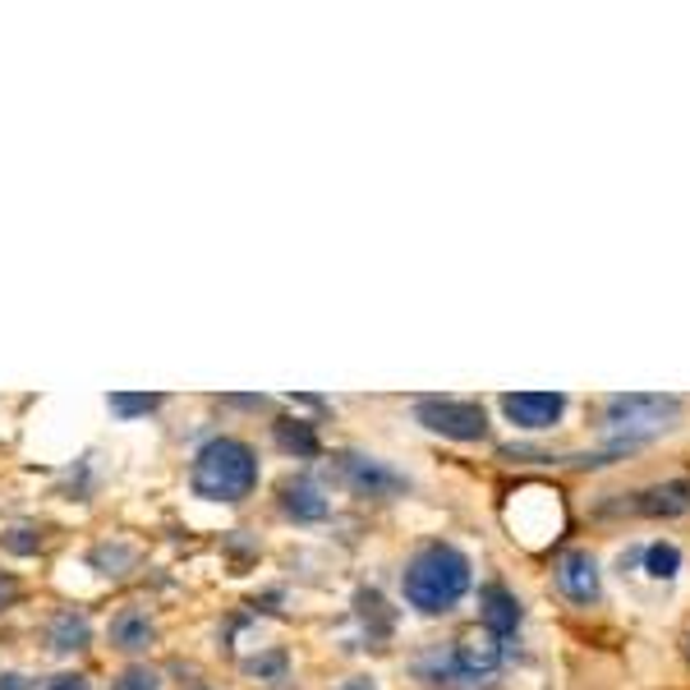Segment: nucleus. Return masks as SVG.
Wrapping results in <instances>:
<instances>
[{
    "mask_svg": "<svg viewBox=\"0 0 690 690\" xmlns=\"http://www.w3.org/2000/svg\"><path fill=\"white\" fill-rule=\"evenodd\" d=\"M354 607H360V617H364V622H377V617H382L377 635H387V631H392V617H387V603H382V594H377V590H360V594H354Z\"/></svg>",
    "mask_w": 690,
    "mask_h": 690,
    "instance_id": "nucleus-17",
    "label": "nucleus"
},
{
    "mask_svg": "<svg viewBox=\"0 0 690 690\" xmlns=\"http://www.w3.org/2000/svg\"><path fill=\"white\" fill-rule=\"evenodd\" d=\"M46 690H92V686H88V677H79V672H61L56 681H46Z\"/></svg>",
    "mask_w": 690,
    "mask_h": 690,
    "instance_id": "nucleus-19",
    "label": "nucleus"
},
{
    "mask_svg": "<svg viewBox=\"0 0 690 690\" xmlns=\"http://www.w3.org/2000/svg\"><path fill=\"white\" fill-rule=\"evenodd\" d=\"M281 506H286V516H295V521H322L331 511L327 493L318 489L314 479H304V474L281 483Z\"/></svg>",
    "mask_w": 690,
    "mask_h": 690,
    "instance_id": "nucleus-11",
    "label": "nucleus"
},
{
    "mask_svg": "<svg viewBox=\"0 0 690 690\" xmlns=\"http://www.w3.org/2000/svg\"><path fill=\"white\" fill-rule=\"evenodd\" d=\"M346 690H377L369 677H354V681H346Z\"/></svg>",
    "mask_w": 690,
    "mask_h": 690,
    "instance_id": "nucleus-20",
    "label": "nucleus"
},
{
    "mask_svg": "<svg viewBox=\"0 0 690 690\" xmlns=\"http://www.w3.org/2000/svg\"><path fill=\"white\" fill-rule=\"evenodd\" d=\"M202 690H212V686H202Z\"/></svg>",
    "mask_w": 690,
    "mask_h": 690,
    "instance_id": "nucleus-22",
    "label": "nucleus"
},
{
    "mask_svg": "<svg viewBox=\"0 0 690 690\" xmlns=\"http://www.w3.org/2000/svg\"><path fill=\"white\" fill-rule=\"evenodd\" d=\"M189 489L202 502H244L259 489V456L240 438H212L202 442L189 470Z\"/></svg>",
    "mask_w": 690,
    "mask_h": 690,
    "instance_id": "nucleus-2",
    "label": "nucleus"
},
{
    "mask_svg": "<svg viewBox=\"0 0 690 690\" xmlns=\"http://www.w3.org/2000/svg\"><path fill=\"white\" fill-rule=\"evenodd\" d=\"M276 442L286 447V451H295V456H314V451H318L314 428L299 424V419H295V424H281V428H276Z\"/></svg>",
    "mask_w": 690,
    "mask_h": 690,
    "instance_id": "nucleus-14",
    "label": "nucleus"
},
{
    "mask_svg": "<svg viewBox=\"0 0 690 690\" xmlns=\"http://www.w3.org/2000/svg\"><path fill=\"white\" fill-rule=\"evenodd\" d=\"M677 567H681L677 544H654V548L645 552V571H649L654 580H672V576H677Z\"/></svg>",
    "mask_w": 690,
    "mask_h": 690,
    "instance_id": "nucleus-15",
    "label": "nucleus"
},
{
    "mask_svg": "<svg viewBox=\"0 0 690 690\" xmlns=\"http://www.w3.org/2000/svg\"><path fill=\"white\" fill-rule=\"evenodd\" d=\"M631 516H662V521H672V516H686L690 511V483L686 479H668V483H654V489H640V493H631L626 502Z\"/></svg>",
    "mask_w": 690,
    "mask_h": 690,
    "instance_id": "nucleus-9",
    "label": "nucleus"
},
{
    "mask_svg": "<svg viewBox=\"0 0 690 690\" xmlns=\"http://www.w3.org/2000/svg\"><path fill=\"white\" fill-rule=\"evenodd\" d=\"M681 415L677 396H649V392H631V396H607L603 401V432L612 438V451H631L658 432H668Z\"/></svg>",
    "mask_w": 690,
    "mask_h": 690,
    "instance_id": "nucleus-3",
    "label": "nucleus"
},
{
    "mask_svg": "<svg viewBox=\"0 0 690 690\" xmlns=\"http://www.w3.org/2000/svg\"><path fill=\"white\" fill-rule=\"evenodd\" d=\"M111 690H162V672H152V668H124L116 681H111Z\"/></svg>",
    "mask_w": 690,
    "mask_h": 690,
    "instance_id": "nucleus-18",
    "label": "nucleus"
},
{
    "mask_svg": "<svg viewBox=\"0 0 690 690\" xmlns=\"http://www.w3.org/2000/svg\"><path fill=\"white\" fill-rule=\"evenodd\" d=\"M337 470H341V483H346L354 497H377V502H387V497H401L405 489H410V479H405L401 470H392L387 460H377V456L341 451V456H337Z\"/></svg>",
    "mask_w": 690,
    "mask_h": 690,
    "instance_id": "nucleus-5",
    "label": "nucleus"
},
{
    "mask_svg": "<svg viewBox=\"0 0 690 690\" xmlns=\"http://www.w3.org/2000/svg\"><path fill=\"white\" fill-rule=\"evenodd\" d=\"M152 640H157V626H152V617L143 607H124L111 617V645L120 654H143Z\"/></svg>",
    "mask_w": 690,
    "mask_h": 690,
    "instance_id": "nucleus-12",
    "label": "nucleus"
},
{
    "mask_svg": "<svg viewBox=\"0 0 690 690\" xmlns=\"http://www.w3.org/2000/svg\"><path fill=\"white\" fill-rule=\"evenodd\" d=\"M479 622H483V631L489 635H511L521 626V599L506 590V584H483L479 590Z\"/></svg>",
    "mask_w": 690,
    "mask_h": 690,
    "instance_id": "nucleus-10",
    "label": "nucleus"
},
{
    "mask_svg": "<svg viewBox=\"0 0 690 690\" xmlns=\"http://www.w3.org/2000/svg\"><path fill=\"white\" fill-rule=\"evenodd\" d=\"M686 658H690V635H686Z\"/></svg>",
    "mask_w": 690,
    "mask_h": 690,
    "instance_id": "nucleus-21",
    "label": "nucleus"
},
{
    "mask_svg": "<svg viewBox=\"0 0 690 690\" xmlns=\"http://www.w3.org/2000/svg\"><path fill=\"white\" fill-rule=\"evenodd\" d=\"M451 662H456V681H483V677H493V672H497V662H502V640L479 626V631L460 635V640L451 645Z\"/></svg>",
    "mask_w": 690,
    "mask_h": 690,
    "instance_id": "nucleus-7",
    "label": "nucleus"
},
{
    "mask_svg": "<svg viewBox=\"0 0 690 690\" xmlns=\"http://www.w3.org/2000/svg\"><path fill=\"white\" fill-rule=\"evenodd\" d=\"M502 415L516 428L544 432V428H552L561 415H567V396H561V392H506L502 396Z\"/></svg>",
    "mask_w": 690,
    "mask_h": 690,
    "instance_id": "nucleus-6",
    "label": "nucleus"
},
{
    "mask_svg": "<svg viewBox=\"0 0 690 690\" xmlns=\"http://www.w3.org/2000/svg\"><path fill=\"white\" fill-rule=\"evenodd\" d=\"M557 590L567 594L571 603H599V594H603L599 561H594L590 552H580V548L561 552V557H557Z\"/></svg>",
    "mask_w": 690,
    "mask_h": 690,
    "instance_id": "nucleus-8",
    "label": "nucleus"
},
{
    "mask_svg": "<svg viewBox=\"0 0 690 690\" xmlns=\"http://www.w3.org/2000/svg\"><path fill=\"white\" fill-rule=\"evenodd\" d=\"M415 419L428 432H442L451 442H483L489 438V415L479 401H456V396H424L415 401Z\"/></svg>",
    "mask_w": 690,
    "mask_h": 690,
    "instance_id": "nucleus-4",
    "label": "nucleus"
},
{
    "mask_svg": "<svg viewBox=\"0 0 690 690\" xmlns=\"http://www.w3.org/2000/svg\"><path fill=\"white\" fill-rule=\"evenodd\" d=\"M405 603L424 617H442L460 599L470 594V557L451 544H428L410 557V567L401 576Z\"/></svg>",
    "mask_w": 690,
    "mask_h": 690,
    "instance_id": "nucleus-1",
    "label": "nucleus"
},
{
    "mask_svg": "<svg viewBox=\"0 0 690 690\" xmlns=\"http://www.w3.org/2000/svg\"><path fill=\"white\" fill-rule=\"evenodd\" d=\"M88 640H92V626H88L84 612L65 607L51 617V649L56 654H79V649H88Z\"/></svg>",
    "mask_w": 690,
    "mask_h": 690,
    "instance_id": "nucleus-13",
    "label": "nucleus"
},
{
    "mask_svg": "<svg viewBox=\"0 0 690 690\" xmlns=\"http://www.w3.org/2000/svg\"><path fill=\"white\" fill-rule=\"evenodd\" d=\"M107 405H111V410L120 415V419H134V415H152V410H157V405H162V396H130V392H111L107 396Z\"/></svg>",
    "mask_w": 690,
    "mask_h": 690,
    "instance_id": "nucleus-16",
    "label": "nucleus"
}]
</instances>
